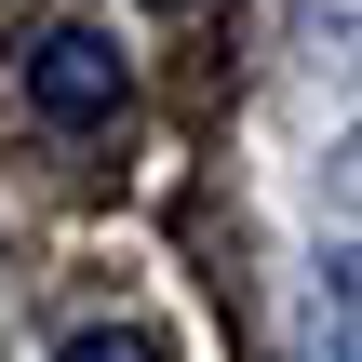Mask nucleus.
<instances>
[{
  "label": "nucleus",
  "instance_id": "obj_1",
  "mask_svg": "<svg viewBox=\"0 0 362 362\" xmlns=\"http://www.w3.org/2000/svg\"><path fill=\"white\" fill-rule=\"evenodd\" d=\"M27 121H40V134H94V121H121V40H94V27H40V40H27Z\"/></svg>",
  "mask_w": 362,
  "mask_h": 362
},
{
  "label": "nucleus",
  "instance_id": "obj_2",
  "mask_svg": "<svg viewBox=\"0 0 362 362\" xmlns=\"http://www.w3.org/2000/svg\"><path fill=\"white\" fill-rule=\"evenodd\" d=\"M322 362H349V242L322 255Z\"/></svg>",
  "mask_w": 362,
  "mask_h": 362
},
{
  "label": "nucleus",
  "instance_id": "obj_3",
  "mask_svg": "<svg viewBox=\"0 0 362 362\" xmlns=\"http://www.w3.org/2000/svg\"><path fill=\"white\" fill-rule=\"evenodd\" d=\"M54 362H161V349H148V336H121V322H81Z\"/></svg>",
  "mask_w": 362,
  "mask_h": 362
},
{
  "label": "nucleus",
  "instance_id": "obj_4",
  "mask_svg": "<svg viewBox=\"0 0 362 362\" xmlns=\"http://www.w3.org/2000/svg\"><path fill=\"white\" fill-rule=\"evenodd\" d=\"M148 13H188V0H148Z\"/></svg>",
  "mask_w": 362,
  "mask_h": 362
}]
</instances>
